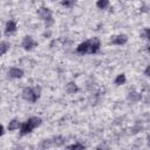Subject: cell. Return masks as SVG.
<instances>
[{
    "mask_svg": "<svg viewBox=\"0 0 150 150\" xmlns=\"http://www.w3.org/2000/svg\"><path fill=\"white\" fill-rule=\"evenodd\" d=\"M100 47H101L100 40L96 38H93L90 40H87V41L80 43L76 48V52L80 54H95L98 52Z\"/></svg>",
    "mask_w": 150,
    "mask_h": 150,
    "instance_id": "1",
    "label": "cell"
},
{
    "mask_svg": "<svg viewBox=\"0 0 150 150\" xmlns=\"http://www.w3.org/2000/svg\"><path fill=\"white\" fill-rule=\"evenodd\" d=\"M40 94H41V88L38 87V86L35 88L26 87L22 90V97H23V100H26V101H28L30 103L36 102L38 98L40 97Z\"/></svg>",
    "mask_w": 150,
    "mask_h": 150,
    "instance_id": "2",
    "label": "cell"
},
{
    "mask_svg": "<svg viewBox=\"0 0 150 150\" xmlns=\"http://www.w3.org/2000/svg\"><path fill=\"white\" fill-rule=\"evenodd\" d=\"M21 46L23 49L26 50H32L33 48H35L38 46V42L30 36V35H27L22 39V42H21Z\"/></svg>",
    "mask_w": 150,
    "mask_h": 150,
    "instance_id": "3",
    "label": "cell"
},
{
    "mask_svg": "<svg viewBox=\"0 0 150 150\" xmlns=\"http://www.w3.org/2000/svg\"><path fill=\"white\" fill-rule=\"evenodd\" d=\"M128 41V36L125 34H118V35H114L110 39V42L112 45H117V46H122L124 43H127Z\"/></svg>",
    "mask_w": 150,
    "mask_h": 150,
    "instance_id": "4",
    "label": "cell"
},
{
    "mask_svg": "<svg viewBox=\"0 0 150 150\" xmlns=\"http://www.w3.org/2000/svg\"><path fill=\"white\" fill-rule=\"evenodd\" d=\"M38 15H39V18H40L41 20H43V21H46V20L53 18V16H52V11H50L49 8H47V7H40L39 11H38Z\"/></svg>",
    "mask_w": 150,
    "mask_h": 150,
    "instance_id": "5",
    "label": "cell"
},
{
    "mask_svg": "<svg viewBox=\"0 0 150 150\" xmlns=\"http://www.w3.org/2000/svg\"><path fill=\"white\" fill-rule=\"evenodd\" d=\"M33 130H34V128H33V125L30 124V122L28 120L20 125V134H21V136H25L27 134H30Z\"/></svg>",
    "mask_w": 150,
    "mask_h": 150,
    "instance_id": "6",
    "label": "cell"
},
{
    "mask_svg": "<svg viewBox=\"0 0 150 150\" xmlns=\"http://www.w3.org/2000/svg\"><path fill=\"white\" fill-rule=\"evenodd\" d=\"M8 75L12 77V79H20L23 76V70L18 68V67H12L9 70H8Z\"/></svg>",
    "mask_w": 150,
    "mask_h": 150,
    "instance_id": "7",
    "label": "cell"
},
{
    "mask_svg": "<svg viewBox=\"0 0 150 150\" xmlns=\"http://www.w3.org/2000/svg\"><path fill=\"white\" fill-rule=\"evenodd\" d=\"M15 30H16V22H15L14 20H9V21L6 23V27H5V34L8 36V35L13 34Z\"/></svg>",
    "mask_w": 150,
    "mask_h": 150,
    "instance_id": "8",
    "label": "cell"
},
{
    "mask_svg": "<svg viewBox=\"0 0 150 150\" xmlns=\"http://www.w3.org/2000/svg\"><path fill=\"white\" fill-rule=\"evenodd\" d=\"M141 98H142V95L139 93H137V91H130L128 94V100L131 103H137L138 101H141Z\"/></svg>",
    "mask_w": 150,
    "mask_h": 150,
    "instance_id": "9",
    "label": "cell"
},
{
    "mask_svg": "<svg viewBox=\"0 0 150 150\" xmlns=\"http://www.w3.org/2000/svg\"><path fill=\"white\" fill-rule=\"evenodd\" d=\"M77 90H79V88H77V86L75 84V82H68V83H67V86H66V91H67L68 94H75Z\"/></svg>",
    "mask_w": 150,
    "mask_h": 150,
    "instance_id": "10",
    "label": "cell"
},
{
    "mask_svg": "<svg viewBox=\"0 0 150 150\" xmlns=\"http://www.w3.org/2000/svg\"><path fill=\"white\" fill-rule=\"evenodd\" d=\"M20 125H21V123H20L16 118H13V120L8 123V127H7V128H8V130H9V131H14V130L19 129V128H20Z\"/></svg>",
    "mask_w": 150,
    "mask_h": 150,
    "instance_id": "11",
    "label": "cell"
},
{
    "mask_svg": "<svg viewBox=\"0 0 150 150\" xmlns=\"http://www.w3.org/2000/svg\"><path fill=\"white\" fill-rule=\"evenodd\" d=\"M110 6L109 0H97L96 1V7L98 9H108Z\"/></svg>",
    "mask_w": 150,
    "mask_h": 150,
    "instance_id": "12",
    "label": "cell"
},
{
    "mask_svg": "<svg viewBox=\"0 0 150 150\" xmlns=\"http://www.w3.org/2000/svg\"><path fill=\"white\" fill-rule=\"evenodd\" d=\"M125 81H127L125 75H124V74H118V75L116 76V79H115L114 83H115L116 86H122V84H124V83H125Z\"/></svg>",
    "mask_w": 150,
    "mask_h": 150,
    "instance_id": "13",
    "label": "cell"
},
{
    "mask_svg": "<svg viewBox=\"0 0 150 150\" xmlns=\"http://www.w3.org/2000/svg\"><path fill=\"white\" fill-rule=\"evenodd\" d=\"M8 49H9V43H8V42H6V41L1 42V43H0V56H1V55H4Z\"/></svg>",
    "mask_w": 150,
    "mask_h": 150,
    "instance_id": "14",
    "label": "cell"
},
{
    "mask_svg": "<svg viewBox=\"0 0 150 150\" xmlns=\"http://www.w3.org/2000/svg\"><path fill=\"white\" fill-rule=\"evenodd\" d=\"M62 6L67 7V8H71L75 5V0H62Z\"/></svg>",
    "mask_w": 150,
    "mask_h": 150,
    "instance_id": "15",
    "label": "cell"
},
{
    "mask_svg": "<svg viewBox=\"0 0 150 150\" xmlns=\"http://www.w3.org/2000/svg\"><path fill=\"white\" fill-rule=\"evenodd\" d=\"M67 148H68V149H84L86 146H84L83 144H81V143H74V144H71V145H68Z\"/></svg>",
    "mask_w": 150,
    "mask_h": 150,
    "instance_id": "16",
    "label": "cell"
},
{
    "mask_svg": "<svg viewBox=\"0 0 150 150\" xmlns=\"http://www.w3.org/2000/svg\"><path fill=\"white\" fill-rule=\"evenodd\" d=\"M142 36H144V39H146V40H149V39H150V35H149V29H148V28H145V29L143 30Z\"/></svg>",
    "mask_w": 150,
    "mask_h": 150,
    "instance_id": "17",
    "label": "cell"
},
{
    "mask_svg": "<svg viewBox=\"0 0 150 150\" xmlns=\"http://www.w3.org/2000/svg\"><path fill=\"white\" fill-rule=\"evenodd\" d=\"M4 132H5L4 125H2V124H0V136H2V135H4Z\"/></svg>",
    "mask_w": 150,
    "mask_h": 150,
    "instance_id": "18",
    "label": "cell"
},
{
    "mask_svg": "<svg viewBox=\"0 0 150 150\" xmlns=\"http://www.w3.org/2000/svg\"><path fill=\"white\" fill-rule=\"evenodd\" d=\"M149 66H146V68H145V71H144V74H145V76H149Z\"/></svg>",
    "mask_w": 150,
    "mask_h": 150,
    "instance_id": "19",
    "label": "cell"
},
{
    "mask_svg": "<svg viewBox=\"0 0 150 150\" xmlns=\"http://www.w3.org/2000/svg\"><path fill=\"white\" fill-rule=\"evenodd\" d=\"M0 38H1V32H0Z\"/></svg>",
    "mask_w": 150,
    "mask_h": 150,
    "instance_id": "20",
    "label": "cell"
}]
</instances>
